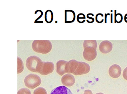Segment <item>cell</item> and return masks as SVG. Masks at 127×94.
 Masks as SVG:
<instances>
[{
	"label": "cell",
	"instance_id": "obj_14",
	"mask_svg": "<svg viewBox=\"0 0 127 94\" xmlns=\"http://www.w3.org/2000/svg\"><path fill=\"white\" fill-rule=\"evenodd\" d=\"M45 18L47 23H50L53 22L54 19V15L51 10H48L45 12Z\"/></svg>",
	"mask_w": 127,
	"mask_h": 94
},
{
	"label": "cell",
	"instance_id": "obj_6",
	"mask_svg": "<svg viewBox=\"0 0 127 94\" xmlns=\"http://www.w3.org/2000/svg\"><path fill=\"white\" fill-rule=\"evenodd\" d=\"M90 70V67L89 64L85 62H78V66L73 74L75 75H82L88 73Z\"/></svg>",
	"mask_w": 127,
	"mask_h": 94
},
{
	"label": "cell",
	"instance_id": "obj_25",
	"mask_svg": "<svg viewBox=\"0 0 127 94\" xmlns=\"http://www.w3.org/2000/svg\"><path fill=\"white\" fill-rule=\"evenodd\" d=\"M103 94V93H97V94Z\"/></svg>",
	"mask_w": 127,
	"mask_h": 94
},
{
	"label": "cell",
	"instance_id": "obj_9",
	"mask_svg": "<svg viewBox=\"0 0 127 94\" xmlns=\"http://www.w3.org/2000/svg\"><path fill=\"white\" fill-rule=\"evenodd\" d=\"M113 48V45L111 42L108 40L103 41L100 43L99 49L100 51L104 54H108L111 52Z\"/></svg>",
	"mask_w": 127,
	"mask_h": 94
},
{
	"label": "cell",
	"instance_id": "obj_4",
	"mask_svg": "<svg viewBox=\"0 0 127 94\" xmlns=\"http://www.w3.org/2000/svg\"><path fill=\"white\" fill-rule=\"evenodd\" d=\"M70 70V64L69 62L61 60L56 63V72L62 76L65 73H69Z\"/></svg>",
	"mask_w": 127,
	"mask_h": 94
},
{
	"label": "cell",
	"instance_id": "obj_20",
	"mask_svg": "<svg viewBox=\"0 0 127 94\" xmlns=\"http://www.w3.org/2000/svg\"><path fill=\"white\" fill-rule=\"evenodd\" d=\"M17 94H31V93L30 90L23 88L19 90Z\"/></svg>",
	"mask_w": 127,
	"mask_h": 94
},
{
	"label": "cell",
	"instance_id": "obj_22",
	"mask_svg": "<svg viewBox=\"0 0 127 94\" xmlns=\"http://www.w3.org/2000/svg\"><path fill=\"white\" fill-rule=\"evenodd\" d=\"M84 94H93L92 92L90 90H87L84 91Z\"/></svg>",
	"mask_w": 127,
	"mask_h": 94
},
{
	"label": "cell",
	"instance_id": "obj_12",
	"mask_svg": "<svg viewBox=\"0 0 127 94\" xmlns=\"http://www.w3.org/2000/svg\"><path fill=\"white\" fill-rule=\"evenodd\" d=\"M75 14L73 10H65V23H72L75 20Z\"/></svg>",
	"mask_w": 127,
	"mask_h": 94
},
{
	"label": "cell",
	"instance_id": "obj_5",
	"mask_svg": "<svg viewBox=\"0 0 127 94\" xmlns=\"http://www.w3.org/2000/svg\"><path fill=\"white\" fill-rule=\"evenodd\" d=\"M83 55L84 59L87 61H93L97 57V51L93 47H87L84 48Z\"/></svg>",
	"mask_w": 127,
	"mask_h": 94
},
{
	"label": "cell",
	"instance_id": "obj_19",
	"mask_svg": "<svg viewBox=\"0 0 127 94\" xmlns=\"http://www.w3.org/2000/svg\"><path fill=\"white\" fill-rule=\"evenodd\" d=\"M123 17L122 15L120 13L115 14V22L117 23H120L123 21Z\"/></svg>",
	"mask_w": 127,
	"mask_h": 94
},
{
	"label": "cell",
	"instance_id": "obj_16",
	"mask_svg": "<svg viewBox=\"0 0 127 94\" xmlns=\"http://www.w3.org/2000/svg\"><path fill=\"white\" fill-rule=\"evenodd\" d=\"M17 63H18L17 73L20 74L23 71L24 69V65H23V62L21 59V58L19 57H18L17 58Z\"/></svg>",
	"mask_w": 127,
	"mask_h": 94
},
{
	"label": "cell",
	"instance_id": "obj_7",
	"mask_svg": "<svg viewBox=\"0 0 127 94\" xmlns=\"http://www.w3.org/2000/svg\"><path fill=\"white\" fill-rule=\"evenodd\" d=\"M54 69V65L53 62H43L42 69L39 73L42 75H48L51 73Z\"/></svg>",
	"mask_w": 127,
	"mask_h": 94
},
{
	"label": "cell",
	"instance_id": "obj_24",
	"mask_svg": "<svg viewBox=\"0 0 127 94\" xmlns=\"http://www.w3.org/2000/svg\"><path fill=\"white\" fill-rule=\"evenodd\" d=\"M124 20L127 23V14H126V15H125V16Z\"/></svg>",
	"mask_w": 127,
	"mask_h": 94
},
{
	"label": "cell",
	"instance_id": "obj_13",
	"mask_svg": "<svg viewBox=\"0 0 127 94\" xmlns=\"http://www.w3.org/2000/svg\"><path fill=\"white\" fill-rule=\"evenodd\" d=\"M83 46L84 48L87 47H91L96 49L97 46V41L95 40H86L84 41Z\"/></svg>",
	"mask_w": 127,
	"mask_h": 94
},
{
	"label": "cell",
	"instance_id": "obj_2",
	"mask_svg": "<svg viewBox=\"0 0 127 94\" xmlns=\"http://www.w3.org/2000/svg\"><path fill=\"white\" fill-rule=\"evenodd\" d=\"M43 62L38 57L31 56L26 60V66L28 69L33 72L39 73L42 69Z\"/></svg>",
	"mask_w": 127,
	"mask_h": 94
},
{
	"label": "cell",
	"instance_id": "obj_1",
	"mask_svg": "<svg viewBox=\"0 0 127 94\" xmlns=\"http://www.w3.org/2000/svg\"><path fill=\"white\" fill-rule=\"evenodd\" d=\"M32 48L35 52L42 54H47L52 49V45L48 40H36L32 43Z\"/></svg>",
	"mask_w": 127,
	"mask_h": 94
},
{
	"label": "cell",
	"instance_id": "obj_10",
	"mask_svg": "<svg viewBox=\"0 0 127 94\" xmlns=\"http://www.w3.org/2000/svg\"><path fill=\"white\" fill-rule=\"evenodd\" d=\"M61 81L64 85L66 87H71L75 83V78L72 75L68 73L62 76Z\"/></svg>",
	"mask_w": 127,
	"mask_h": 94
},
{
	"label": "cell",
	"instance_id": "obj_23",
	"mask_svg": "<svg viewBox=\"0 0 127 94\" xmlns=\"http://www.w3.org/2000/svg\"><path fill=\"white\" fill-rule=\"evenodd\" d=\"M87 17L88 18V19H90L92 20L93 21V22H94V20H94V18H93V17H90V16H89V15H88V14L87 15Z\"/></svg>",
	"mask_w": 127,
	"mask_h": 94
},
{
	"label": "cell",
	"instance_id": "obj_3",
	"mask_svg": "<svg viewBox=\"0 0 127 94\" xmlns=\"http://www.w3.org/2000/svg\"><path fill=\"white\" fill-rule=\"evenodd\" d=\"M41 82L42 81L39 76L35 74H29L24 79L25 85L31 89H33L40 85Z\"/></svg>",
	"mask_w": 127,
	"mask_h": 94
},
{
	"label": "cell",
	"instance_id": "obj_21",
	"mask_svg": "<svg viewBox=\"0 0 127 94\" xmlns=\"http://www.w3.org/2000/svg\"><path fill=\"white\" fill-rule=\"evenodd\" d=\"M123 75V78L127 81V67L124 69Z\"/></svg>",
	"mask_w": 127,
	"mask_h": 94
},
{
	"label": "cell",
	"instance_id": "obj_15",
	"mask_svg": "<svg viewBox=\"0 0 127 94\" xmlns=\"http://www.w3.org/2000/svg\"><path fill=\"white\" fill-rule=\"evenodd\" d=\"M69 62L70 64V70L69 74L73 73L78 66V62L75 60H73L69 61Z\"/></svg>",
	"mask_w": 127,
	"mask_h": 94
},
{
	"label": "cell",
	"instance_id": "obj_8",
	"mask_svg": "<svg viewBox=\"0 0 127 94\" xmlns=\"http://www.w3.org/2000/svg\"><path fill=\"white\" fill-rule=\"evenodd\" d=\"M121 67L117 64L111 65L108 70L109 75L113 78H118L121 75Z\"/></svg>",
	"mask_w": 127,
	"mask_h": 94
},
{
	"label": "cell",
	"instance_id": "obj_17",
	"mask_svg": "<svg viewBox=\"0 0 127 94\" xmlns=\"http://www.w3.org/2000/svg\"><path fill=\"white\" fill-rule=\"evenodd\" d=\"M33 94H48L46 90L43 87H40L36 88L33 92Z\"/></svg>",
	"mask_w": 127,
	"mask_h": 94
},
{
	"label": "cell",
	"instance_id": "obj_11",
	"mask_svg": "<svg viewBox=\"0 0 127 94\" xmlns=\"http://www.w3.org/2000/svg\"><path fill=\"white\" fill-rule=\"evenodd\" d=\"M51 94H73L70 90L65 86L57 87L52 90Z\"/></svg>",
	"mask_w": 127,
	"mask_h": 94
},
{
	"label": "cell",
	"instance_id": "obj_18",
	"mask_svg": "<svg viewBox=\"0 0 127 94\" xmlns=\"http://www.w3.org/2000/svg\"><path fill=\"white\" fill-rule=\"evenodd\" d=\"M86 19V16L83 13H80L77 16V21L79 23H84L85 21V20L83 19Z\"/></svg>",
	"mask_w": 127,
	"mask_h": 94
}]
</instances>
